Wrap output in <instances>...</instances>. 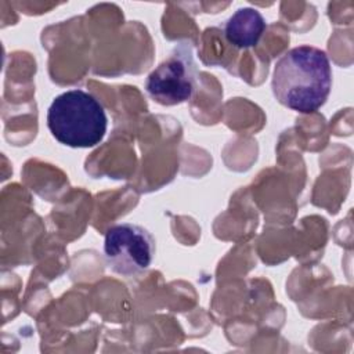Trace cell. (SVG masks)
<instances>
[{
	"label": "cell",
	"instance_id": "1",
	"mask_svg": "<svg viewBox=\"0 0 354 354\" xmlns=\"http://www.w3.org/2000/svg\"><path fill=\"white\" fill-rule=\"evenodd\" d=\"M271 88L277 101L292 111H318L332 88L326 53L308 44L290 48L274 65Z\"/></svg>",
	"mask_w": 354,
	"mask_h": 354
},
{
	"label": "cell",
	"instance_id": "2",
	"mask_svg": "<svg viewBox=\"0 0 354 354\" xmlns=\"http://www.w3.org/2000/svg\"><path fill=\"white\" fill-rule=\"evenodd\" d=\"M47 126L58 142L71 148H91L104 140L108 118L93 94L73 88L53 100L47 111Z\"/></svg>",
	"mask_w": 354,
	"mask_h": 354
},
{
	"label": "cell",
	"instance_id": "3",
	"mask_svg": "<svg viewBox=\"0 0 354 354\" xmlns=\"http://www.w3.org/2000/svg\"><path fill=\"white\" fill-rule=\"evenodd\" d=\"M198 69L189 41H180L147 77L145 90L158 104L171 106L188 101L196 90Z\"/></svg>",
	"mask_w": 354,
	"mask_h": 354
},
{
	"label": "cell",
	"instance_id": "4",
	"mask_svg": "<svg viewBox=\"0 0 354 354\" xmlns=\"http://www.w3.org/2000/svg\"><path fill=\"white\" fill-rule=\"evenodd\" d=\"M155 256V238L152 234L133 223L111 227L104 239V257L106 266L123 277H134L151 266Z\"/></svg>",
	"mask_w": 354,
	"mask_h": 354
},
{
	"label": "cell",
	"instance_id": "5",
	"mask_svg": "<svg viewBox=\"0 0 354 354\" xmlns=\"http://www.w3.org/2000/svg\"><path fill=\"white\" fill-rule=\"evenodd\" d=\"M267 29L264 17L252 7L238 8L224 25L227 41L236 48L254 47Z\"/></svg>",
	"mask_w": 354,
	"mask_h": 354
}]
</instances>
